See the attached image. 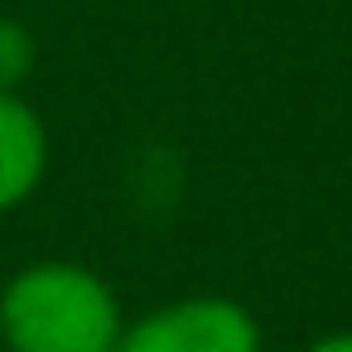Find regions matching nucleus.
<instances>
[{
	"instance_id": "f257e3e1",
	"label": "nucleus",
	"mask_w": 352,
	"mask_h": 352,
	"mask_svg": "<svg viewBox=\"0 0 352 352\" xmlns=\"http://www.w3.org/2000/svg\"><path fill=\"white\" fill-rule=\"evenodd\" d=\"M126 309L82 261H30L0 285V352H111Z\"/></svg>"
},
{
	"instance_id": "20e7f679",
	"label": "nucleus",
	"mask_w": 352,
	"mask_h": 352,
	"mask_svg": "<svg viewBox=\"0 0 352 352\" xmlns=\"http://www.w3.org/2000/svg\"><path fill=\"white\" fill-rule=\"evenodd\" d=\"M39 68V39L25 20L0 15V92H20Z\"/></svg>"
},
{
	"instance_id": "f03ea898",
	"label": "nucleus",
	"mask_w": 352,
	"mask_h": 352,
	"mask_svg": "<svg viewBox=\"0 0 352 352\" xmlns=\"http://www.w3.org/2000/svg\"><path fill=\"white\" fill-rule=\"evenodd\" d=\"M111 352H265V333L232 294H184L126 318Z\"/></svg>"
},
{
	"instance_id": "39448f33",
	"label": "nucleus",
	"mask_w": 352,
	"mask_h": 352,
	"mask_svg": "<svg viewBox=\"0 0 352 352\" xmlns=\"http://www.w3.org/2000/svg\"><path fill=\"white\" fill-rule=\"evenodd\" d=\"M299 352H352V328H338V333H323L314 342H304Z\"/></svg>"
},
{
	"instance_id": "7ed1b4c3",
	"label": "nucleus",
	"mask_w": 352,
	"mask_h": 352,
	"mask_svg": "<svg viewBox=\"0 0 352 352\" xmlns=\"http://www.w3.org/2000/svg\"><path fill=\"white\" fill-rule=\"evenodd\" d=\"M54 140L25 92H0V217L20 212L49 179Z\"/></svg>"
}]
</instances>
